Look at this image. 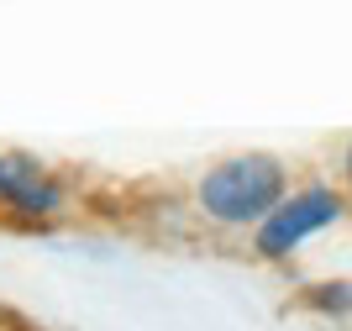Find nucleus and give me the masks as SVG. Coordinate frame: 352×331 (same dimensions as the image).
I'll return each mask as SVG.
<instances>
[{"mask_svg":"<svg viewBox=\"0 0 352 331\" xmlns=\"http://www.w3.org/2000/svg\"><path fill=\"white\" fill-rule=\"evenodd\" d=\"M279 200H284V169L268 153H248V158L221 163L200 184V205L216 221H263L279 211Z\"/></svg>","mask_w":352,"mask_h":331,"instance_id":"obj_1","label":"nucleus"},{"mask_svg":"<svg viewBox=\"0 0 352 331\" xmlns=\"http://www.w3.org/2000/svg\"><path fill=\"white\" fill-rule=\"evenodd\" d=\"M337 216H342L337 189H305V195H289V200H284L274 216H263V231H258V253H268V258H284L289 247H300L310 231L331 226Z\"/></svg>","mask_w":352,"mask_h":331,"instance_id":"obj_2","label":"nucleus"},{"mask_svg":"<svg viewBox=\"0 0 352 331\" xmlns=\"http://www.w3.org/2000/svg\"><path fill=\"white\" fill-rule=\"evenodd\" d=\"M0 200L21 205V211H53L58 189L47 184V173L32 158H0Z\"/></svg>","mask_w":352,"mask_h":331,"instance_id":"obj_3","label":"nucleus"},{"mask_svg":"<svg viewBox=\"0 0 352 331\" xmlns=\"http://www.w3.org/2000/svg\"><path fill=\"white\" fill-rule=\"evenodd\" d=\"M347 179H352V153H347Z\"/></svg>","mask_w":352,"mask_h":331,"instance_id":"obj_4","label":"nucleus"}]
</instances>
